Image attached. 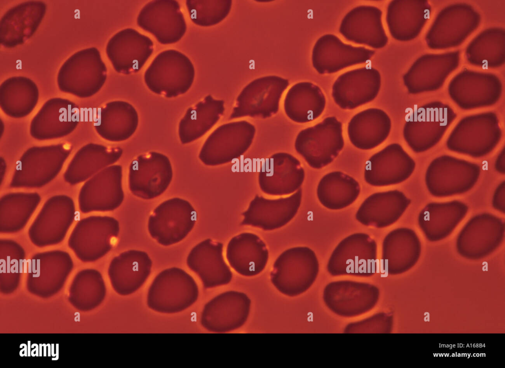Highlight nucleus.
<instances>
[{"label":"nucleus","instance_id":"6e6552de","mask_svg":"<svg viewBox=\"0 0 505 368\" xmlns=\"http://www.w3.org/2000/svg\"><path fill=\"white\" fill-rule=\"evenodd\" d=\"M196 220L195 209L187 201L173 198L159 204L149 217L148 229L158 243L170 246L182 240Z\"/></svg>","mask_w":505,"mask_h":368},{"label":"nucleus","instance_id":"f704fd0d","mask_svg":"<svg viewBox=\"0 0 505 368\" xmlns=\"http://www.w3.org/2000/svg\"><path fill=\"white\" fill-rule=\"evenodd\" d=\"M59 359V344H56V358H52V360H57Z\"/></svg>","mask_w":505,"mask_h":368},{"label":"nucleus","instance_id":"20e7f679","mask_svg":"<svg viewBox=\"0 0 505 368\" xmlns=\"http://www.w3.org/2000/svg\"><path fill=\"white\" fill-rule=\"evenodd\" d=\"M319 263L314 251L307 247L287 250L275 261L270 274L272 283L289 296L306 291L316 279Z\"/></svg>","mask_w":505,"mask_h":368},{"label":"nucleus","instance_id":"a211bd4d","mask_svg":"<svg viewBox=\"0 0 505 368\" xmlns=\"http://www.w3.org/2000/svg\"><path fill=\"white\" fill-rule=\"evenodd\" d=\"M468 209L465 203L459 200L429 203L419 214L418 225L429 241H439L453 232Z\"/></svg>","mask_w":505,"mask_h":368},{"label":"nucleus","instance_id":"e433bc0d","mask_svg":"<svg viewBox=\"0 0 505 368\" xmlns=\"http://www.w3.org/2000/svg\"><path fill=\"white\" fill-rule=\"evenodd\" d=\"M48 347V356L50 357L51 355V346L49 343L46 344Z\"/></svg>","mask_w":505,"mask_h":368},{"label":"nucleus","instance_id":"4be33fe9","mask_svg":"<svg viewBox=\"0 0 505 368\" xmlns=\"http://www.w3.org/2000/svg\"><path fill=\"white\" fill-rule=\"evenodd\" d=\"M230 266L244 276H253L265 268L268 251L263 241L252 233H243L233 237L226 251Z\"/></svg>","mask_w":505,"mask_h":368},{"label":"nucleus","instance_id":"5701e85b","mask_svg":"<svg viewBox=\"0 0 505 368\" xmlns=\"http://www.w3.org/2000/svg\"><path fill=\"white\" fill-rule=\"evenodd\" d=\"M138 123L137 112L131 105L123 101H113L101 109L94 127L103 139L120 142L134 134Z\"/></svg>","mask_w":505,"mask_h":368},{"label":"nucleus","instance_id":"f3484780","mask_svg":"<svg viewBox=\"0 0 505 368\" xmlns=\"http://www.w3.org/2000/svg\"><path fill=\"white\" fill-rule=\"evenodd\" d=\"M410 203L411 200L397 190L377 192L362 203L356 218L366 226L386 227L396 222Z\"/></svg>","mask_w":505,"mask_h":368},{"label":"nucleus","instance_id":"9b49d317","mask_svg":"<svg viewBox=\"0 0 505 368\" xmlns=\"http://www.w3.org/2000/svg\"><path fill=\"white\" fill-rule=\"evenodd\" d=\"M122 179L121 166L113 164L87 180L79 194L81 211H109L118 207L124 197Z\"/></svg>","mask_w":505,"mask_h":368},{"label":"nucleus","instance_id":"58836bf2","mask_svg":"<svg viewBox=\"0 0 505 368\" xmlns=\"http://www.w3.org/2000/svg\"><path fill=\"white\" fill-rule=\"evenodd\" d=\"M51 345V355L53 357H55L56 356V354H54V344H52Z\"/></svg>","mask_w":505,"mask_h":368},{"label":"nucleus","instance_id":"ea45409f","mask_svg":"<svg viewBox=\"0 0 505 368\" xmlns=\"http://www.w3.org/2000/svg\"><path fill=\"white\" fill-rule=\"evenodd\" d=\"M42 344H39V356L40 357L42 356Z\"/></svg>","mask_w":505,"mask_h":368},{"label":"nucleus","instance_id":"7ed1b4c3","mask_svg":"<svg viewBox=\"0 0 505 368\" xmlns=\"http://www.w3.org/2000/svg\"><path fill=\"white\" fill-rule=\"evenodd\" d=\"M198 286L189 274L177 267L166 269L155 278L147 294V303L152 310L166 314L187 309L197 299Z\"/></svg>","mask_w":505,"mask_h":368},{"label":"nucleus","instance_id":"473e14b6","mask_svg":"<svg viewBox=\"0 0 505 368\" xmlns=\"http://www.w3.org/2000/svg\"><path fill=\"white\" fill-rule=\"evenodd\" d=\"M35 346L36 348L31 351V355L33 357H35L36 356L38 357L39 356V346L37 344L34 343L31 345V348H33Z\"/></svg>","mask_w":505,"mask_h":368},{"label":"nucleus","instance_id":"2f4dec72","mask_svg":"<svg viewBox=\"0 0 505 368\" xmlns=\"http://www.w3.org/2000/svg\"><path fill=\"white\" fill-rule=\"evenodd\" d=\"M23 347H24V348L20 351L19 355H20V356L21 357H23L24 356H25V357H27L28 356V346H27V345L26 344L22 343V344H21L20 345L19 347L21 348H22Z\"/></svg>","mask_w":505,"mask_h":368},{"label":"nucleus","instance_id":"39448f33","mask_svg":"<svg viewBox=\"0 0 505 368\" xmlns=\"http://www.w3.org/2000/svg\"><path fill=\"white\" fill-rule=\"evenodd\" d=\"M478 165L448 155L434 159L425 175L427 188L433 196L446 197L465 193L477 183Z\"/></svg>","mask_w":505,"mask_h":368},{"label":"nucleus","instance_id":"4468645a","mask_svg":"<svg viewBox=\"0 0 505 368\" xmlns=\"http://www.w3.org/2000/svg\"><path fill=\"white\" fill-rule=\"evenodd\" d=\"M368 161L364 172L365 181L383 186L401 183L414 172L415 162L398 144L388 145Z\"/></svg>","mask_w":505,"mask_h":368},{"label":"nucleus","instance_id":"f257e3e1","mask_svg":"<svg viewBox=\"0 0 505 368\" xmlns=\"http://www.w3.org/2000/svg\"><path fill=\"white\" fill-rule=\"evenodd\" d=\"M71 151V146L67 143L28 148L17 163L10 187L44 186L59 173Z\"/></svg>","mask_w":505,"mask_h":368},{"label":"nucleus","instance_id":"a19ab883","mask_svg":"<svg viewBox=\"0 0 505 368\" xmlns=\"http://www.w3.org/2000/svg\"><path fill=\"white\" fill-rule=\"evenodd\" d=\"M77 315L76 317H75L74 321L75 322H77V321L79 322L80 321V313H78V312H77Z\"/></svg>","mask_w":505,"mask_h":368},{"label":"nucleus","instance_id":"0eeeda50","mask_svg":"<svg viewBox=\"0 0 505 368\" xmlns=\"http://www.w3.org/2000/svg\"><path fill=\"white\" fill-rule=\"evenodd\" d=\"M377 244L369 235L352 234L341 241L333 250L327 270L332 275L368 276L376 270Z\"/></svg>","mask_w":505,"mask_h":368},{"label":"nucleus","instance_id":"bb28decb","mask_svg":"<svg viewBox=\"0 0 505 368\" xmlns=\"http://www.w3.org/2000/svg\"><path fill=\"white\" fill-rule=\"evenodd\" d=\"M223 109L222 102L211 96L188 109L179 124L180 142L186 144L201 137L211 128Z\"/></svg>","mask_w":505,"mask_h":368},{"label":"nucleus","instance_id":"aec40b11","mask_svg":"<svg viewBox=\"0 0 505 368\" xmlns=\"http://www.w3.org/2000/svg\"><path fill=\"white\" fill-rule=\"evenodd\" d=\"M122 152V148L119 147L94 143L86 144L73 156L65 172L64 180L72 185L86 181L102 170L117 162Z\"/></svg>","mask_w":505,"mask_h":368},{"label":"nucleus","instance_id":"c85d7f7f","mask_svg":"<svg viewBox=\"0 0 505 368\" xmlns=\"http://www.w3.org/2000/svg\"><path fill=\"white\" fill-rule=\"evenodd\" d=\"M190 10L191 18L195 23L202 26H211L223 20L229 13L230 0L196 1Z\"/></svg>","mask_w":505,"mask_h":368},{"label":"nucleus","instance_id":"7c9ffc66","mask_svg":"<svg viewBox=\"0 0 505 368\" xmlns=\"http://www.w3.org/2000/svg\"><path fill=\"white\" fill-rule=\"evenodd\" d=\"M496 170L500 174H505V150L504 147L497 156L495 163Z\"/></svg>","mask_w":505,"mask_h":368},{"label":"nucleus","instance_id":"ddd939ff","mask_svg":"<svg viewBox=\"0 0 505 368\" xmlns=\"http://www.w3.org/2000/svg\"><path fill=\"white\" fill-rule=\"evenodd\" d=\"M79 120V110L74 103L53 98L47 101L34 117L30 133L33 138L40 141L61 138L72 133Z\"/></svg>","mask_w":505,"mask_h":368},{"label":"nucleus","instance_id":"f8f14e48","mask_svg":"<svg viewBox=\"0 0 505 368\" xmlns=\"http://www.w3.org/2000/svg\"><path fill=\"white\" fill-rule=\"evenodd\" d=\"M251 300L244 293L230 291L209 301L201 314L202 326L209 331L224 333L244 325L249 315Z\"/></svg>","mask_w":505,"mask_h":368},{"label":"nucleus","instance_id":"c756f323","mask_svg":"<svg viewBox=\"0 0 505 368\" xmlns=\"http://www.w3.org/2000/svg\"><path fill=\"white\" fill-rule=\"evenodd\" d=\"M492 206L497 211L505 213V181L500 183L496 189L492 198Z\"/></svg>","mask_w":505,"mask_h":368},{"label":"nucleus","instance_id":"4c0bfd02","mask_svg":"<svg viewBox=\"0 0 505 368\" xmlns=\"http://www.w3.org/2000/svg\"><path fill=\"white\" fill-rule=\"evenodd\" d=\"M42 346L43 347V356L44 357H46V347H47V345H46V344L43 343V344H42Z\"/></svg>","mask_w":505,"mask_h":368},{"label":"nucleus","instance_id":"412c9836","mask_svg":"<svg viewBox=\"0 0 505 368\" xmlns=\"http://www.w3.org/2000/svg\"><path fill=\"white\" fill-rule=\"evenodd\" d=\"M421 243L412 229L400 227L390 231L382 244V261L387 271L398 274L411 268L421 252Z\"/></svg>","mask_w":505,"mask_h":368},{"label":"nucleus","instance_id":"393cba45","mask_svg":"<svg viewBox=\"0 0 505 368\" xmlns=\"http://www.w3.org/2000/svg\"><path fill=\"white\" fill-rule=\"evenodd\" d=\"M360 186L354 178L341 172L324 176L317 190L320 203L332 210L345 208L353 203L360 193Z\"/></svg>","mask_w":505,"mask_h":368},{"label":"nucleus","instance_id":"b1692460","mask_svg":"<svg viewBox=\"0 0 505 368\" xmlns=\"http://www.w3.org/2000/svg\"><path fill=\"white\" fill-rule=\"evenodd\" d=\"M289 84L281 77L269 75L248 84L240 94L236 109L242 112H271L277 110L281 96Z\"/></svg>","mask_w":505,"mask_h":368},{"label":"nucleus","instance_id":"6ab92c4d","mask_svg":"<svg viewBox=\"0 0 505 368\" xmlns=\"http://www.w3.org/2000/svg\"><path fill=\"white\" fill-rule=\"evenodd\" d=\"M152 261L144 252L129 250L115 257L108 274L112 286L119 294L129 295L137 291L148 277Z\"/></svg>","mask_w":505,"mask_h":368},{"label":"nucleus","instance_id":"dca6fc26","mask_svg":"<svg viewBox=\"0 0 505 368\" xmlns=\"http://www.w3.org/2000/svg\"><path fill=\"white\" fill-rule=\"evenodd\" d=\"M301 191L286 198L275 199L256 197L243 215L244 225L271 230L288 223L295 216L300 207Z\"/></svg>","mask_w":505,"mask_h":368},{"label":"nucleus","instance_id":"423d86ee","mask_svg":"<svg viewBox=\"0 0 505 368\" xmlns=\"http://www.w3.org/2000/svg\"><path fill=\"white\" fill-rule=\"evenodd\" d=\"M456 116L450 108L440 103L423 106L406 121L404 138L415 152L426 151L440 141Z\"/></svg>","mask_w":505,"mask_h":368},{"label":"nucleus","instance_id":"72a5a7b5","mask_svg":"<svg viewBox=\"0 0 505 368\" xmlns=\"http://www.w3.org/2000/svg\"><path fill=\"white\" fill-rule=\"evenodd\" d=\"M10 256H7V273H9V272H11L10 271V267H10V263H10Z\"/></svg>","mask_w":505,"mask_h":368},{"label":"nucleus","instance_id":"cd10ccee","mask_svg":"<svg viewBox=\"0 0 505 368\" xmlns=\"http://www.w3.org/2000/svg\"><path fill=\"white\" fill-rule=\"evenodd\" d=\"M51 206L48 199L29 229H36V232L40 230V233L43 231L41 234L44 233V239L42 247L60 243L64 238L74 218V207L63 211L57 208L55 210Z\"/></svg>","mask_w":505,"mask_h":368},{"label":"nucleus","instance_id":"2eb2a0df","mask_svg":"<svg viewBox=\"0 0 505 368\" xmlns=\"http://www.w3.org/2000/svg\"><path fill=\"white\" fill-rule=\"evenodd\" d=\"M187 264L207 289L226 285L232 278L223 256V245L211 239L202 241L193 248L187 257Z\"/></svg>","mask_w":505,"mask_h":368},{"label":"nucleus","instance_id":"9d476101","mask_svg":"<svg viewBox=\"0 0 505 368\" xmlns=\"http://www.w3.org/2000/svg\"><path fill=\"white\" fill-rule=\"evenodd\" d=\"M173 177L172 165L165 155L150 151L133 160L128 173V185L134 195L151 199L162 194Z\"/></svg>","mask_w":505,"mask_h":368},{"label":"nucleus","instance_id":"a878e982","mask_svg":"<svg viewBox=\"0 0 505 368\" xmlns=\"http://www.w3.org/2000/svg\"><path fill=\"white\" fill-rule=\"evenodd\" d=\"M38 99V91L31 81L11 79L3 82L0 89V104L8 116L20 118L29 115Z\"/></svg>","mask_w":505,"mask_h":368},{"label":"nucleus","instance_id":"c9c22d12","mask_svg":"<svg viewBox=\"0 0 505 368\" xmlns=\"http://www.w3.org/2000/svg\"><path fill=\"white\" fill-rule=\"evenodd\" d=\"M28 357H30V356H31V341H28Z\"/></svg>","mask_w":505,"mask_h":368},{"label":"nucleus","instance_id":"f03ea898","mask_svg":"<svg viewBox=\"0 0 505 368\" xmlns=\"http://www.w3.org/2000/svg\"><path fill=\"white\" fill-rule=\"evenodd\" d=\"M502 136L495 113L471 115L462 119L455 126L447 140L446 146L453 152L479 158L493 151Z\"/></svg>","mask_w":505,"mask_h":368},{"label":"nucleus","instance_id":"1a4fd4ad","mask_svg":"<svg viewBox=\"0 0 505 368\" xmlns=\"http://www.w3.org/2000/svg\"><path fill=\"white\" fill-rule=\"evenodd\" d=\"M505 223L501 218L489 213L476 215L460 231L456 242L457 252L469 259L484 258L503 243Z\"/></svg>","mask_w":505,"mask_h":368}]
</instances>
